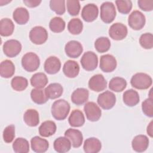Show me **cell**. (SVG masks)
<instances>
[{"label": "cell", "mask_w": 153, "mask_h": 153, "mask_svg": "<svg viewBox=\"0 0 153 153\" xmlns=\"http://www.w3.org/2000/svg\"><path fill=\"white\" fill-rule=\"evenodd\" d=\"M15 72V66L14 63L10 60H5L0 65L1 76L5 78L11 77Z\"/></svg>", "instance_id": "f546056e"}, {"label": "cell", "mask_w": 153, "mask_h": 153, "mask_svg": "<svg viewBox=\"0 0 153 153\" xmlns=\"http://www.w3.org/2000/svg\"><path fill=\"white\" fill-rule=\"evenodd\" d=\"M94 47L99 53H105L111 47L110 40L107 37L102 36L98 38L94 42Z\"/></svg>", "instance_id": "f35d334b"}, {"label": "cell", "mask_w": 153, "mask_h": 153, "mask_svg": "<svg viewBox=\"0 0 153 153\" xmlns=\"http://www.w3.org/2000/svg\"><path fill=\"white\" fill-rule=\"evenodd\" d=\"M83 29V23L78 18L72 19L68 24V29L72 35H78Z\"/></svg>", "instance_id": "74e56055"}, {"label": "cell", "mask_w": 153, "mask_h": 153, "mask_svg": "<svg viewBox=\"0 0 153 153\" xmlns=\"http://www.w3.org/2000/svg\"><path fill=\"white\" fill-rule=\"evenodd\" d=\"M13 18L17 24L25 25L29 20V11L24 7H18L13 11Z\"/></svg>", "instance_id": "cb8c5ba5"}, {"label": "cell", "mask_w": 153, "mask_h": 153, "mask_svg": "<svg viewBox=\"0 0 153 153\" xmlns=\"http://www.w3.org/2000/svg\"><path fill=\"white\" fill-rule=\"evenodd\" d=\"M69 111L70 105L64 99H59L54 102L51 108L52 116L59 121L65 120Z\"/></svg>", "instance_id": "6da1fadb"}, {"label": "cell", "mask_w": 153, "mask_h": 153, "mask_svg": "<svg viewBox=\"0 0 153 153\" xmlns=\"http://www.w3.org/2000/svg\"><path fill=\"white\" fill-rule=\"evenodd\" d=\"M65 137H68L74 148H79L82 143L83 136L79 130L74 128H68L65 132Z\"/></svg>", "instance_id": "e0dca14e"}, {"label": "cell", "mask_w": 153, "mask_h": 153, "mask_svg": "<svg viewBox=\"0 0 153 153\" xmlns=\"http://www.w3.org/2000/svg\"><path fill=\"white\" fill-rule=\"evenodd\" d=\"M30 40L36 45H41L46 42L48 39L47 30L40 26L33 27L29 32Z\"/></svg>", "instance_id": "5b68a950"}, {"label": "cell", "mask_w": 153, "mask_h": 153, "mask_svg": "<svg viewBox=\"0 0 153 153\" xmlns=\"http://www.w3.org/2000/svg\"><path fill=\"white\" fill-rule=\"evenodd\" d=\"M116 59L111 54H105L100 57V68L104 72H111L117 67Z\"/></svg>", "instance_id": "4fadbf2b"}, {"label": "cell", "mask_w": 153, "mask_h": 153, "mask_svg": "<svg viewBox=\"0 0 153 153\" xmlns=\"http://www.w3.org/2000/svg\"><path fill=\"white\" fill-rule=\"evenodd\" d=\"M89 92L84 88H78L72 93L71 101L76 105H81L85 103L88 99Z\"/></svg>", "instance_id": "d6986e66"}, {"label": "cell", "mask_w": 153, "mask_h": 153, "mask_svg": "<svg viewBox=\"0 0 153 153\" xmlns=\"http://www.w3.org/2000/svg\"><path fill=\"white\" fill-rule=\"evenodd\" d=\"M65 22L59 17H54L51 19L49 23L50 30L54 33H60L65 29Z\"/></svg>", "instance_id": "8d00e7d4"}, {"label": "cell", "mask_w": 153, "mask_h": 153, "mask_svg": "<svg viewBox=\"0 0 153 153\" xmlns=\"http://www.w3.org/2000/svg\"><path fill=\"white\" fill-rule=\"evenodd\" d=\"M57 127L56 123L53 121H45L39 126L38 130L39 134L45 137L53 135L56 131Z\"/></svg>", "instance_id": "603a6c76"}, {"label": "cell", "mask_w": 153, "mask_h": 153, "mask_svg": "<svg viewBox=\"0 0 153 153\" xmlns=\"http://www.w3.org/2000/svg\"><path fill=\"white\" fill-rule=\"evenodd\" d=\"M149 140L148 137L143 134L136 136L131 142L133 149L137 152L145 151L149 146Z\"/></svg>", "instance_id": "2e32d148"}, {"label": "cell", "mask_w": 153, "mask_h": 153, "mask_svg": "<svg viewBox=\"0 0 153 153\" xmlns=\"http://www.w3.org/2000/svg\"><path fill=\"white\" fill-rule=\"evenodd\" d=\"M30 97L33 102L38 105L44 104L48 100L45 93V90L39 88L32 89L30 92Z\"/></svg>", "instance_id": "e575fe53"}, {"label": "cell", "mask_w": 153, "mask_h": 153, "mask_svg": "<svg viewBox=\"0 0 153 153\" xmlns=\"http://www.w3.org/2000/svg\"><path fill=\"white\" fill-rule=\"evenodd\" d=\"M71 142L66 137L57 138L53 143L54 150L59 153H64L69 151L71 148Z\"/></svg>", "instance_id": "d4e9b609"}, {"label": "cell", "mask_w": 153, "mask_h": 153, "mask_svg": "<svg viewBox=\"0 0 153 153\" xmlns=\"http://www.w3.org/2000/svg\"><path fill=\"white\" fill-rule=\"evenodd\" d=\"M142 109L146 116L150 118L153 117V101L152 97L145 99L142 103Z\"/></svg>", "instance_id": "ee69618b"}, {"label": "cell", "mask_w": 153, "mask_h": 153, "mask_svg": "<svg viewBox=\"0 0 153 153\" xmlns=\"http://www.w3.org/2000/svg\"><path fill=\"white\" fill-rule=\"evenodd\" d=\"M14 25L8 18H4L0 21V33L2 36H8L13 34Z\"/></svg>", "instance_id": "1f68e13d"}, {"label": "cell", "mask_w": 153, "mask_h": 153, "mask_svg": "<svg viewBox=\"0 0 153 153\" xmlns=\"http://www.w3.org/2000/svg\"><path fill=\"white\" fill-rule=\"evenodd\" d=\"M11 85L13 89L15 91H21L25 90L27 88L28 81L25 77L16 76L11 79Z\"/></svg>", "instance_id": "d590c367"}, {"label": "cell", "mask_w": 153, "mask_h": 153, "mask_svg": "<svg viewBox=\"0 0 153 153\" xmlns=\"http://www.w3.org/2000/svg\"><path fill=\"white\" fill-rule=\"evenodd\" d=\"M50 7L58 15H62L65 13V1L64 0H51Z\"/></svg>", "instance_id": "ab89813d"}, {"label": "cell", "mask_w": 153, "mask_h": 153, "mask_svg": "<svg viewBox=\"0 0 153 153\" xmlns=\"http://www.w3.org/2000/svg\"><path fill=\"white\" fill-rule=\"evenodd\" d=\"M84 111L87 120L93 122L98 121L102 115L100 108L93 102L86 103L84 106Z\"/></svg>", "instance_id": "9c48e42d"}, {"label": "cell", "mask_w": 153, "mask_h": 153, "mask_svg": "<svg viewBox=\"0 0 153 153\" xmlns=\"http://www.w3.org/2000/svg\"><path fill=\"white\" fill-rule=\"evenodd\" d=\"M31 148L32 151L38 153L46 152L49 148L48 142L39 136H35L30 140Z\"/></svg>", "instance_id": "ffe728a7"}, {"label": "cell", "mask_w": 153, "mask_h": 153, "mask_svg": "<svg viewBox=\"0 0 153 153\" xmlns=\"http://www.w3.org/2000/svg\"><path fill=\"white\" fill-rule=\"evenodd\" d=\"M67 10L71 16H77L80 11L81 6L79 1L68 0L66 1Z\"/></svg>", "instance_id": "7bdbcfd3"}, {"label": "cell", "mask_w": 153, "mask_h": 153, "mask_svg": "<svg viewBox=\"0 0 153 153\" xmlns=\"http://www.w3.org/2000/svg\"><path fill=\"white\" fill-rule=\"evenodd\" d=\"M126 86V80L124 78L119 76L112 78L109 83V89L115 92H121L123 91Z\"/></svg>", "instance_id": "d6a6232c"}, {"label": "cell", "mask_w": 153, "mask_h": 153, "mask_svg": "<svg viewBox=\"0 0 153 153\" xmlns=\"http://www.w3.org/2000/svg\"><path fill=\"white\" fill-rule=\"evenodd\" d=\"M15 137V126L13 124L7 126L3 131V139L5 142L11 143Z\"/></svg>", "instance_id": "f6af8a7d"}, {"label": "cell", "mask_w": 153, "mask_h": 153, "mask_svg": "<svg viewBox=\"0 0 153 153\" xmlns=\"http://www.w3.org/2000/svg\"><path fill=\"white\" fill-rule=\"evenodd\" d=\"M140 45L145 49H151L153 47V35L151 33L142 34L139 38Z\"/></svg>", "instance_id": "b9f144b4"}, {"label": "cell", "mask_w": 153, "mask_h": 153, "mask_svg": "<svg viewBox=\"0 0 153 153\" xmlns=\"http://www.w3.org/2000/svg\"><path fill=\"white\" fill-rule=\"evenodd\" d=\"M30 84L36 88L42 89L46 86L48 80L47 75L42 72L35 73L32 75L30 79Z\"/></svg>", "instance_id": "4dcf8cb0"}, {"label": "cell", "mask_w": 153, "mask_h": 153, "mask_svg": "<svg viewBox=\"0 0 153 153\" xmlns=\"http://www.w3.org/2000/svg\"><path fill=\"white\" fill-rule=\"evenodd\" d=\"M22 50L21 43L16 39H10L5 42L3 45V51L7 57H14Z\"/></svg>", "instance_id": "8fae6325"}, {"label": "cell", "mask_w": 153, "mask_h": 153, "mask_svg": "<svg viewBox=\"0 0 153 153\" xmlns=\"http://www.w3.org/2000/svg\"><path fill=\"white\" fill-rule=\"evenodd\" d=\"M102 148L101 142L96 137L87 139L84 143L83 149L86 153H97Z\"/></svg>", "instance_id": "7402d4cb"}, {"label": "cell", "mask_w": 153, "mask_h": 153, "mask_svg": "<svg viewBox=\"0 0 153 153\" xmlns=\"http://www.w3.org/2000/svg\"><path fill=\"white\" fill-rule=\"evenodd\" d=\"M124 103L128 106H136L139 102V95L138 93L133 90L129 89L126 90L123 96Z\"/></svg>", "instance_id": "4316f807"}, {"label": "cell", "mask_w": 153, "mask_h": 153, "mask_svg": "<svg viewBox=\"0 0 153 153\" xmlns=\"http://www.w3.org/2000/svg\"><path fill=\"white\" fill-rule=\"evenodd\" d=\"M128 33L127 27L126 25L121 23H115L112 24L109 29V36L117 41L124 39Z\"/></svg>", "instance_id": "30bf717a"}, {"label": "cell", "mask_w": 153, "mask_h": 153, "mask_svg": "<svg viewBox=\"0 0 153 153\" xmlns=\"http://www.w3.org/2000/svg\"><path fill=\"white\" fill-rule=\"evenodd\" d=\"M137 4L143 11H151L153 10V0H139Z\"/></svg>", "instance_id": "bcb514c9"}, {"label": "cell", "mask_w": 153, "mask_h": 153, "mask_svg": "<svg viewBox=\"0 0 153 153\" xmlns=\"http://www.w3.org/2000/svg\"><path fill=\"white\" fill-rule=\"evenodd\" d=\"M97 101L102 109L108 110L114 106L116 103V96L114 93L106 91L98 96Z\"/></svg>", "instance_id": "ba28073f"}, {"label": "cell", "mask_w": 153, "mask_h": 153, "mask_svg": "<svg viewBox=\"0 0 153 153\" xmlns=\"http://www.w3.org/2000/svg\"><path fill=\"white\" fill-rule=\"evenodd\" d=\"M44 90L48 99H55L62 96L63 88L59 83H51L49 84Z\"/></svg>", "instance_id": "484cf974"}, {"label": "cell", "mask_w": 153, "mask_h": 153, "mask_svg": "<svg viewBox=\"0 0 153 153\" xmlns=\"http://www.w3.org/2000/svg\"><path fill=\"white\" fill-rule=\"evenodd\" d=\"M65 51L69 57L75 59L81 54L83 51V48L79 41L72 40L65 45Z\"/></svg>", "instance_id": "7c38bea8"}, {"label": "cell", "mask_w": 153, "mask_h": 153, "mask_svg": "<svg viewBox=\"0 0 153 153\" xmlns=\"http://www.w3.org/2000/svg\"><path fill=\"white\" fill-rule=\"evenodd\" d=\"M99 14V9L94 4H88L85 5L81 11L82 19L87 22H92L95 20Z\"/></svg>", "instance_id": "5bb4252c"}, {"label": "cell", "mask_w": 153, "mask_h": 153, "mask_svg": "<svg viewBox=\"0 0 153 153\" xmlns=\"http://www.w3.org/2000/svg\"><path fill=\"white\" fill-rule=\"evenodd\" d=\"M13 148L16 153H27L29 151V142L25 138L18 137L13 142Z\"/></svg>", "instance_id": "836d02e7"}, {"label": "cell", "mask_w": 153, "mask_h": 153, "mask_svg": "<svg viewBox=\"0 0 153 153\" xmlns=\"http://www.w3.org/2000/svg\"><path fill=\"white\" fill-rule=\"evenodd\" d=\"M107 86V81L102 74L93 75L88 81V87L93 91L99 92L104 90Z\"/></svg>", "instance_id": "9a60e30c"}, {"label": "cell", "mask_w": 153, "mask_h": 153, "mask_svg": "<svg viewBox=\"0 0 153 153\" xmlns=\"http://www.w3.org/2000/svg\"><path fill=\"white\" fill-rule=\"evenodd\" d=\"M63 72L65 75L68 78H75L79 72V65L74 60H67L63 65Z\"/></svg>", "instance_id": "44dd1931"}, {"label": "cell", "mask_w": 153, "mask_h": 153, "mask_svg": "<svg viewBox=\"0 0 153 153\" xmlns=\"http://www.w3.org/2000/svg\"><path fill=\"white\" fill-rule=\"evenodd\" d=\"M115 4L118 11L121 14H127L132 8V2L129 0H117Z\"/></svg>", "instance_id": "60d3db41"}, {"label": "cell", "mask_w": 153, "mask_h": 153, "mask_svg": "<svg viewBox=\"0 0 153 153\" xmlns=\"http://www.w3.org/2000/svg\"><path fill=\"white\" fill-rule=\"evenodd\" d=\"M80 63L84 69L87 71H91L94 70L98 65L97 56L93 51H87L84 53L81 60Z\"/></svg>", "instance_id": "8992f818"}, {"label": "cell", "mask_w": 153, "mask_h": 153, "mask_svg": "<svg viewBox=\"0 0 153 153\" xmlns=\"http://www.w3.org/2000/svg\"><path fill=\"white\" fill-rule=\"evenodd\" d=\"M152 124H153V121H151L150 122V123L149 124V125L147 127V130H146V131H147V133L151 137H152V136H153V131H152Z\"/></svg>", "instance_id": "c3c4849f"}, {"label": "cell", "mask_w": 153, "mask_h": 153, "mask_svg": "<svg viewBox=\"0 0 153 153\" xmlns=\"http://www.w3.org/2000/svg\"><path fill=\"white\" fill-rule=\"evenodd\" d=\"M146 22V19L144 14L138 11H133L128 16V24L129 26L135 30H139L142 29Z\"/></svg>", "instance_id": "52a82bcc"}, {"label": "cell", "mask_w": 153, "mask_h": 153, "mask_svg": "<svg viewBox=\"0 0 153 153\" xmlns=\"http://www.w3.org/2000/svg\"><path fill=\"white\" fill-rule=\"evenodd\" d=\"M41 0H24L23 3L28 7L33 8L38 6L41 3Z\"/></svg>", "instance_id": "7dc6e473"}, {"label": "cell", "mask_w": 153, "mask_h": 153, "mask_svg": "<svg viewBox=\"0 0 153 153\" xmlns=\"http://www.w3.org/2000/svg\"><path fill=\"white\" fill-rule=\"evenodd\" d=\"M68 122L72 127H78L82 126L85 123V118L82 111L78 109L72 111L68 118Z\"/></svg>", "instance_id": "f1b7e54d"}, {"label": "cell", "mask_w": 153, "mask_h": 153, "mask_svg": "<svg viewBox=\"0 0 153 153\" xmlns=\"http://www.w3.org/2000/svg\"><path fill=\"white\" fill-rule=\"evenodd\" d=\"M44 68L47 74L50 75L55 74L57 73L61 68L60 60L56 56H50L45 61Z\"/></svg>", "instance_id": "ac0fdd59"}, {"label": "cell", "mask_w": 153, "mask_h": 153, "mask_svg": "<svg viewBox=\"0 0 153 153\" xmlns=\"http://www.w3.org/2000/svg\"><path fill=\"white\" fill-rule=\"evenodd\" d=\"M100 19L105 23H111L116 17V9L114 4L104 2L100 6Z\"/></svg>", "instance_id": "277c9868"}, {"label": "cell", "mask_w": 153, "mask_h": 153, "mask_svg": "<svg viewBox=\"0 0 153 153\" xmlns=\"http://www.w3.org/2000/svg\"><path fill=\"white\" fill-rule=\"evenodd\" d=\"M25 123L30 127H35L39 123V117L38 111L35 109H29L26 110L23 115Z\"/></svg>", "instance_id": "83f0119b"}, {"label": "cell", "mask_w": 153, "mask_h": 153, "mask_svg": "<svg viewBox=\"0 0 153 153\" xmlns=\"http://www.w3.org/2000/svg\"><path fill=\"white\" fill-rule=\"evenodd\" d=\"M40 65L38 56L33 53L29 52L23 55L22 59V65L23 69L29 72L36 71Z\"/></svg>", "instance_id": "3957f363"}, {"label": "cell", "mask_w": 153, "mask_h": 153, "mask_svg": "<svg viewBox=\"0 0 153 153\" xmlns=\"http://www.w3.org/2000/svg\"><path fill=\"white\" fill-rule=\"evenodd\" d=\"M132 87L139 90H145L150 87L152 84V78L148 74L139 72L134 74L131 78Z\"/></svg>", "instance_id": "7a4b0ae2"}]
</instances>
